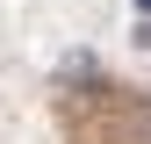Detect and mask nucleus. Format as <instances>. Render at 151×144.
Listing matches in <instances>:
<instances>
[{
  "mask_svg": "<svg viewBox=\"0 0 151 144\" xmlns=\"http://www.w3.org/2000/svg\"><path fill=\"white\" fill-rule=\"evenodd\" d=\"M137 14H144V22H151V0H137Z\"/></svg>",
  "mask_w": 151,
  "mask_h": 144,
  "instance_id": "obj_1",
  "label": "nucleus"
}]
</instances>
